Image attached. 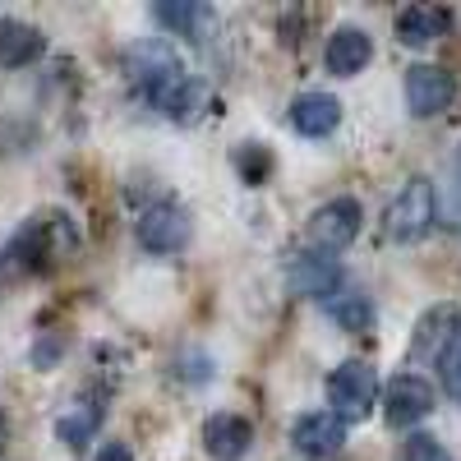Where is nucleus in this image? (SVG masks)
Segmentation results:
<instances>
[{"instance_id":"1","label":"nucleus","mask_w":461,"mask_h":461,"mask_svg":"<svg viewBox=\"0 0 461 461\" xmlns=\"http://www.w3.org/2000/svg\"><path fill=\"white\" fill-rule=\"evenodd\" d=\"M143 56H148V65L139 69L143 97L158 106V111H167L171 121H189V115L199 111V102H203V88L189 79V74L167 51H143Z\"/></svg>"},{"instance_id":"2","label":"nucleus","mask_w":461,"mask_h":461,"mask_svg":"<svg viewBox=\"0 0 461 461\" xmlns=\"http://www.w3.org/2000/svg\"><path fill=\"white\" fill-rule=\"evenodd\" d=\"M434 221H438V194L425 176H411L406 189L388 203V212H383V230H388V240H397V245H420L434 230Z\"/></svg>"},{"instance_id":"3","label":"nucleus","mask_w":461,"mask_h":461,"mask_svg":"<svg viewBox=\"0 0 461 461\" xmlns=\"http://www.w3.org/2000/svg\"><path fill=\"white\" fill-rule=\"evenodd\" d=\"M323 393H328V406H332V415L341 420V425L346 420H365L378 402V374L360 360H346L328 374Z\"/></svg>"},{"instance_id":"4","label":"nucleus","mask_w":461,"mask_h":461,"mask_svg":"<svg viewBox=\"0 0 461 461\" xmlns=\"http://www.w3.org/2000/svg\"><path fill=\"white\" fill-rule=\"evenodd\" d=\"M360 221H365V212H360V203L356 199H328L323 208H314V217H310V245H314V254H328V258H337L346 245H351L356 236H360Z\"/></svg>"},{"instance_id":"5","label":"nucleus","mask_w":461,"mask_h":461,"mask_svg":"<svg viewBox=\"0 0 461 461\" xmlns=\"http://www.w3.org/2000/svg\"><path fill=\"white\" fill-rule=\"evenodd\" d=\"M402 97H406V111L411 115L429 121V115H438V111L452 106L456 84H452V74L438 69V65H411L406 79H402Z\"/></svg>"},{"instance_id":"6","label":"nucleus","mask_w":461,"mask_h":461,"mask_svg":"<svg viewBox=\"0 0 461 461\" xmlns=\"http://www.w3.org/2000/svg\"><path fill=\"white\" fill-rule=\"evenodd\" d=\"M434 411V388L420 374H397L383 393V420L393 429H415L420 420H429Z\"/></svg>"},{"instance_id":"7","label":"nucleus","mask_w":461,"mask_h":461,"mask_svg":"<svg viewBox=\"0 0 461 461\" xmlns=\"http://www.w3.org/2000/svg\"><path fill=\"white\" fill-rule=\"evenodd\" d=\"M461 337V304H434V310L420 314L406 360H443V351Z\"/></svg>"},{"instance_id":"8","label":"nucleus","mask_w":461,"mask_h":461,"mask_svg":"<svg viewBox=\"0 0 461 461\" xmlns=\"http://www.w3.org/2000/svg\"><path fill=\"white\" fill-rule=\"evenodd\" d=\"M189 240V212L180 203H152L139 217V245L148 254H180Z\"/></svg>"},{"instance_id":"9","label":"nucleus","mask_w":461,"mask_h":461,"mask_svg":"<svg viewBox=\"0 0 461 461\" xmlns=\"http://www.w3.org/2000/svg\"><path fill=\"white\" fill-rule=\"evenodd\" d=\"M254 447V429L249 420L236 415V411H217L203 420V452L212 461H245Z\"/></svg>"},{"instance_id":"10","label":"nucleus","mask_w":461,"mask_h":461,"mask_svg":"<svg viewBox=\"0 0 461 461\" xmlns=\"http://www.w3.org/2000/svg\"><path fill=\"white\" fill-rule=\"evenodd\" d=\"M291 443L304 456H337L346 447V425L332 411H314V415H300L291 425Z\"/></svg>"},{"instance_id":"11","label":"nucleus","mask_w":461,"mask_h":461,"mask_svg":"<svg viewBox=\"0 0 461 461\" xmlns=\"http://www.w3.org/2000/svg\"><path fill=\"white\" fill-rule=\"evenodd\" d=\"M286 286H291V295H319V300H328L341 286V263L310 249V254H300L286 267Z\"/></svg>"},{"instance_id":"12","label":"nucleus","mask_w":461,"mask_h":461,"mask_svg":"<svg viewBox=\"0 0 461 461\" xmlns=\"http://www.w3.org/2000/svg\"><path fill=\"white\" fill-rule=\"evenodd\" d=\"M369 60H374V42H369L365 28H337L328 37L323 65H328V74H337V79H351V74H360Z\"/></svg>"},{"instance_id":"13","label":"nucleus","mask_w":461,"mask_h":461,"mask_svg":"<svg viewBox=\"0 0 461 461\" xmlns=\"http://www.w3.org/2000/svg\"><path fill=\"white\" fill-rule=\"evenodd\" d=\"M341 125V102L328 93H300L291 102V130L304 139H328Z\"/></svg>"},{"instance_id":"14","label":"nucleus","mask_w":461,"mask_h":461,"mask_svg":"<svg viewBox=\"0 0 461 461\" xmlns=\"http://www.w3.org/2000/svg\"><path fill=\"white\" fill-rule=\"evenodd\" d=\"M452 28V14L438 10V5H411L397 14V42L402 47H429L438 37H447Z\"/></svg>"},{"instance_id":"15","label":"nucleus","mask_w":461,"mask_h":461,"mask_svg":"<svg viewBox=\"0 0 461 461\" xmlns=\"http://www.w3.org/2000/svg\"><path fill=\"white\" fill-rule=\"evenodd\" d=\"M42 51H47V37L37 32L32 23L0 19V65H5V69H23V65H32Z\"/></svg>"},{"instance_id":"16","label":"nucleus","mask_w":461,"mask_h":461,"mask_svg":"<svg viewBox=\"0 0 461 461\" xmlns=\"http://www.w3.org/2000/svg\"><path fill=\"white\" fill-rule=\"evenodd\" d=\"M102 420H106V406H102V397H93V402H79L69 415H60L56 420V438L65 443V447H84L97 429H102Z\"/></svg>"},{"instance_id":"17","label":"nucleus","mask_w":461,"mask_h":461,"mask_svg":"<svg viewBox=\"0 0 461 461\" xmlns=\"http://www.w3.org/2000/svg\"><path fill=\"white\" fill-rule=\"evenodd\" d=\"M328 319H332L341 332H369L374 304H369L365 295H337V300H328Z\"/></svg>"},{"instance_id":"18","label":"nucleus","mask_w":461,"mask_h":461,"mask_svg":"<svg viewBox=\"0 0 461 461\" xmlns=\"http://www.w3.org/2000/svg\"><path fill=\"white\" fill-rule=\"evenodd\" d=\"M158 19H162L167 28H176L180 37H189V32L208 19V10H203V5H171V0H167V5H158Z\"/></svg>"},{"instance_id":"19","label":"nucleus","mask_w":461,"mask_h":461,"mask_svg":"<svg viewBox=\"0 0 461 461\" xmlns=\"http://www.w3.org/2000/svg\"><path fill=\"white\" fill-rule=\"evenodd\" d=\"M402 461H452V456H447V447H443L438 438H429V434H411V438L402 443Z\"/></svg>"},{"instance_id":"20","label":"nucleus","mask_w":461,"mask_h":461,"mask_svg":"<svg viewBox=\"0 0 461 461\" xmlns=\"http://www.w3.org/2000/svg\"><path fill=\"white\" fill-rule=\"evenodd\" d=\"M447 180H452V189H447V221L461 230V148H456V158L447 167Z\"/></svg>"},{"instance_id":"21","label":"nucleus","mask_w":461,"mask_h":461,"mask_svg":"<svg viewBox=\"0 0 461 461\" xmlns=\"http://www.w3.org/2000/svg\"><path fill=\"white\" fill-rule=\"evenodd\" d=\"M56 360H60V341H47V346L37 341V351H32V365H42V369H47V365H56Z\"/></svg>"},{"instance_id":"22","label":"nucleus","mask_w":461,"mask_h":461,"mask_svg":"<svg viewBox=\"0 0 461 461\" xmlns=\"http://www.w3.org/2000/svg\"><path fill=\"white\" fill-rule=\"evenodd\" d=\"M97 461H134V452H130L125 443H106V447L97 452Z\"/></svg>"},{"instance_id":"23","label":"nucleus","mask_w":461,"mask_h":461,"mask_svg":"<svg viewBox=\"0 0 461 461\" xmlns=\"http://www.w3.org/2000/svg\"><path fill=\"white\" fill-rule=\"evenodd\" d=\"M0 443H5V420H0Z\"/></svg>"}]
</instances>
